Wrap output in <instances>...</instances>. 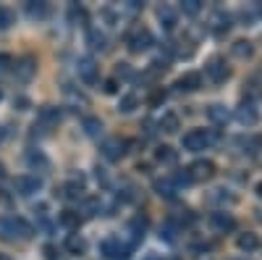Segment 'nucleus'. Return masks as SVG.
<instances>
[{
    "label": "nucleus",
    "mask_w": 262,
    "mask_h": 260,
    "mask_svg": "<svg viewBox=\"0 0 262 260\" xmlns=\"http://www.w3.org/2000/svg\"><path fill=\"white\" fill-rule=\"evenodd\" d=\"M210 224H212L217 231H233V229H236V218H233L231 213H226V210L212 213V215H210Z\"/></svg>",
    "instance_id": "12"
},
{
    "label": "nucleus",
    "mask_w": 262,
    "mask_h": 260,
    "mask_svg": "<svg viewBox=\"0 0 262 260\" xmlns=\"http://www.w3.org/2000/svg\"><path fill=\"white\" fill-rule=\"evenodd\" d=\"M152 42H155V37H152L149 29H137L128 37V50L131 53H144L147 48H152Z\"/></svg>",
    "instance_id": "7"
},
{
    "label": "nucleus",
    "mask_w": 262,
    "mask_h": 260,
    "mask_svg": "<svg viewBox=\"0 0 262 260\" xmlns=\"http://www.w3.org/2000/svg\"><path fill=\"white\" fill-rule=\"evenodd\" d=\"M16 66V76L21 79V82H29L32 76H34V71H37V63H34V58H21L18 63H13Z\"/></svg>",
    "instance_id": "14"
},
{
    "label": "nucleus",
    "mask_w": 262,
    "mask_h": 260,
    "mask_svg": "<svg viewBox=\"0 0 262 260\" xmlns=\"http://www.w3.org/2000/svg\"><path fill=\"white\" fill-rule=\"evenodd\" d=\"M27 13L32 18H45L48 16V3H42V0H32V3H27Z\"/></svg>",
    "instance_id": "27"
},
{
    "label": "nucleus",
    "mask_w": 262,
    "mask_h": 260,
    "mask_svg": "<svg viewBox=\"0 0 262 260\" xmlns=\"http://www.w3.org/2000/svg\"><path fill=\"white\" fill-rule=\"evenodd\" d=\"M86 18H90V13H86L84 6H79V3H71L69 6V21H71V24L86 27Z\"/></svg>",
    "instance_id": "19"
},
{
    "label": "nucleus",
    "mask_w": 262,
    "mask_h": 260,
    "mask_svg": "<svg viewBox=\"0 0 262 260\" xmlns=\"http://www.w3.org/2000/svg\"><path fill=\"white\" fill-rule=\"evenodd\" d=\"M158 18H160V27L163 29H176V24H179V18H176V11H173L170 6H160L158 8Z\"/></svg>",
    "instance_id": "15"
},
{
    "label": "nucleus",
    "mask_w": 262,
    "mask_h": 260,
    "mask_svg": "<svg viewBox=\"0 0 262 260\" xmlns=\"http://www.w3.org/2000/svg\"><path fill=\"white\" fill-rule=\"evenodd\" d=\"M11 24H13V11L0 6V29H11Z\"/></svg>",
    "instance_id": "32"
},
{
    "label": "nucleus",
    "mask_w": 262,
    "mask_h": 260,
    "mask_svg": "<svg viewBox=\"0 0 262 260\" xmlns=\"http://www.w3.org/2000/svg\"><path fill=\"white\" fill-rule=\"evenodd\" d=\"M181 11H184L186 16H196V13L202 11V3H200V0H184V3H181Z\"/></svg>",
    "instance_id": "31"
},
{
    "label": "nucleus",
    "mask_w": 262,
    "mask_h": 260,
    "mask_svg": "<svg viewBox=\"0 0 262 260\" xmlns=\"http://www.w3.org/2000/svg\"><path fill=\"white\" fill-rule=\"evenodd\" d=\"M144 229H147V218H144V215H137V218L131 221V234H134V239H142Z\"/></svg>",
    "instance_id": "30"
},
{
    "label": "nucleus",
    "mask_w": 262,
    "mask_h": 260,
    "mask_svg": "<svg viewBox=\"0 0 262 260\" xmlns=\"http://www.w3.org/2000/svg\"><path fill=\"white\" fill-rule=\"evenodd\" d=\"M39 187H42V182L37 179V176H16L13 179V189L18 192V194H24V197H29V194H34V192H39Z\"/></svg>",
    "instance_id": "10"
},
{
    "label": "nucleus",
    "mask_w": 262,
    "mask_h": 260,
    "mask_svg": "<svg viewBox=\"0 0 262 260\" xmlns=\"http://www.w3.org/2000/svg\"><path fill=\"white\" fill-rule=\"evenodd\" d=\"M155 189H158L160 197H165V200H173V197H176V192H179L173 179H158V182H155Z\"/></svg>",
    "instance_id": "20"
},
{
    "label": "nucleus",
    "mask_w": 262,
    "mask_h": 260,
    "mask_svg": "<svg viewBox=\"0 0 262 260\" xmlns=\"http://www.w3.org/2000/svg\"><path fill=\"white\" fill-rule=\"evenodd\" d=\"M137 105H139L137 92H128V95H123V97H121V103H118V111H121V113H131Z\"/></svg>",
    "instance_id": "29"
},
{
    "label": "nucleus",
    "mask_w": 262,
    "mask_h": 260,
    "mask_svg": "<svg viewBox=\"0 0 262 260\" xmlns=\"http://www.w3.org/2000/svg\"><path fill=\"white\" fill-rule=\"evenodd\" d=\"M0 139H3V126H0Z\"/></svg>",
    "instance_id": "39"
},
{
    "label": "nucleus",
    "mask_w": 262,
    "mask_h": 260,
    "mask_svg": "<svg viewBox=\"0 0 262 260\" xmlns=\"http://www.w3.org/2000/svg\"><path fill=\"white\" fill-rule=\"evenodd\" d=\"M13 66V58L8 53H0V71H8Z\"/></svg>",
    "instance_id": "36"
},
{
    "label": "nucleus",
    "mask_w": 262,
    "mask_h": 260,
    "mask_svg": "<svg viewBox=\"0 0 262 260\" xmlns=\"http://www.w3.org/2000/svg\"><path fill=\"white\" fill-rule=\"evenodd\" d=\"M210 29L221 37V34H226L228 29H231V16L228 13H215L212 18H210Z\"/></svg>",
    "instance_id": "17"
},
{
    "label": "nucleus",
    "mask_w": 262,
    "mask_h": 260,
    "mask_svg": "<svg viewBox=\"0 0 262 260\" xmlns=\"http://www.w3.org/2000/svg\"><path fill=\"white\" fill-rule=\"evenodd\" d=\"M100 252L107 257V260H128L131 255V245L121 242V239H105L100 245Z\"/></svg>",
    "instance_id": "4"
},
{
    "label": "nucleus",
    "mask_w": 262,
    "mask_h": 260,
    "mask_svg": "<svg viewBox=\"0 0 262 260\" xmlns=\"http://www.w3.org/2000/svg\"><path fill=\"white\" fill-rule=\"evenodd\" d=\"M0 260H8V257H6V255H0Z\"/></svg>",
    "instance_id": "40"
},
{
    "label": "nucleus",
    "mask_w": 262,
    "mask_h": 260,
    "mask_svg": "<svg viewBox=\"0 0 262 260\" xmlns=\"http://www.w3.org/2000/svg\"><path fill=\"white\" fill-rule=\"evenodd\" d=\"M32 234L34 229L24 221V218H6V221H0V236L8 242H24V239H32Z\"/></svg>",
    "instance_id": "1"
},
{
    "label": "nucleus",
    "mask_w": 262,
    "mask_h": 260,
    "mask_svg": "<svg viewBox=\"0 0 262 260\" xmlns=\"http://www.w3.org/2000/svg\"><path fill=\"white\" fill-rule=\"evenodd\" d=\"M45 260H60V252H58V247H53V245H45Z\"/></svg>",
    "instance_id": "35"
},
{
    "label": "nucleus",
    "mask_w": 262,
    "mask_h": 260,
    "mask_svg": "<svg viewBox=\"0 0 262 260\" xmlns=\"http://www.w3.org/2000/svg\"><path fill=\"white\" fill-rule=\"evenodd\" d=\"M66 250H69L71 255H84V252H86L84 236H79V234H69V239H66Z\"/></svg>",
    "instance_id": "22"
},
{
    "label": "nucleus",
    "mask_w": 262,
    "mask_h": 260,
    "mask_svg": "<svg viewBox=\"0 0 262 260\" xmlns=\"http://www.w3.org/2000/svg\"><path fill=\"white\" fill-rule=\"evenodd\" d=\"M215 139H217V134L207 132V129H191L189 134H184L181 145H184V150H189V153H200V150H205Z\"/></svg>",
    "instance_id": "2"
},
{
    "label": "nucleus",
    "mask_w": 262,
    "mask_h": 260,
    "mask_svg": "<svg viewBox=\"0 0 262 260\" xmlns=\"http://www.w3.org/2000/svg\"><path fill=\"white\" fill-rule=\"evenodd\" d=\"M102 90H105L107 95H116V92H118V82H116V79H107V82L102 84Z\"/></svg>",
    "instance_id": "37"
},
{
    "label": "nucleus",
    "mask_w": 262,
    "mask_h": 260,
    "mask_svg": "<svg viewBox=\"0 0 262 260\" xmlns=\"http://www.w3.org/2000/svg\"><path fill=\"white\" fill-rule=\"evenodd\" d=\"M63 194H66V197H71V200H79L81 197V182L79 184H69L63 189Z\"/></svg>",
    "instance_id": "34"
},
{
    "label": "nucleus",
    "mask_w": 262,
    "mask_h": 260,
    "mask_svg": "<svg viewBox=\"0 0 262 260\" xmlns=\"http://www.w3.org/2000/svg\"><path fill=\"white\" fill-rule=\"evenodd\" d=\"M86 42H90L95 50H107V37H105L102 32H97V29L86 32Z\"/></svg>",
    "instance_id": "24"
},
{
    "label": "nucleus",
    "mask_w": 262,
    "mask_h": 260,
    "mask_svg": "<svg viewBox=\"0 0 262 260\" xmlns=\"http://www.w3.org/2000/svg\"><path fill=\"white\" fill-rule=\"evenodd\" d=\"M155 158H158L160 163H168V166H173V163L179 161V155H176V150H173V147H168V145L158 147V153H155Z\"/></svg>",
    "instance_id": "25"
},
{
    "label": "nucleus",
    "mask_w": 262,
    "mask_h": 260,
    "mask_svg": "<svg viewBox=\"0 0 262 260\" xmlns=\"http://www.w3.org/2000/svg\"><path fill=\"white\" fill-rule=\"evenodd\" d=\"M58 121H60V108H55V105H42L39 108V124L55 126Z\"/></svg>",
    "instance_id": "16"
},
{
    "label": "nucleus",
    "mask_w": 262,
    "mask_h": 260,
    "mask_svg": "<svg viewBox=\"0 0 262 260\" xmlns=\"http://www.w3.org/2000/svg\"><path fill=\"white\" fill-rule=\"evenodd\" d=\"M244 260H249V257H244Z\"/></svg>",
    "instance_id": "43"
},
{
    "label": "nucleus",
    "mask_w": 262,
    "mask_h": 260,
    "mask_svg": "<svg viewBox=\"0 0 262 260\" xmlns=\"http://www.w3.org/2000/svg\"><path fill=\"white\" fill-rule=\"evenodd\" d=\"M126 147H128L126 139H121V137H107V139L100 145V153H102V158H107V161H121V158L126 155Z\"/></svg>",
    "instance_id": "5"
},
{
    "label": "nucleus",
    "mask_w": 262,
    "mask_h": 260,
    "mask_svg": "<svg viewBox=\"0 0 262 260\" xmlns=\"http://www.w3.org/2000/svg\"><path fill=\"white\" fill-rule=\"evenodd\" d=\"M84 132L90 134V137H100L102 134V121L95 118V116H86L84 118Z\"/></svg>",
    "instance_id": "28"
},
{
    "label": "nucleus",
    "mask_w": 262,
    "mask_h": 260,
    "mask_svg": "<svg viewBox=\"0 0 262 260\" xmlns=\"http://www.w3.org/2000/svg\"><path fill=\"white\" fill-rule=\"evenodd\" d=\"M58 221H60L63 226H69V229H79L81 215H79V213H74V210H63V213L58 215Z\"/></svg>",
    "instance_id": "26"
},
{
    "label": "nucleus",
    "mask_w": 262,
    "mask_h": 260,
    "mask_svg": "<svg viewBox=\"0 0 262 260\" xmlns=\"http://www.w3.org/2000/svg\"><path fill=\"white\" fill-rule=\"evenodd\" d=\"M76 71H79V79L81 82H86V84H95L97 82V63L90 58V55H84V58H79V63H76Z\"/></svg>",
    "instance_id": "8"
},
{
    "label": "nucleus",
    "mask_w": 262,
    "mask_h": 260,
    "mask_svg": "<svg viewBox=\"0 0 262 260\" xmlns=\"http://www.w3.org/2000/svg\"><path fill=\"white\" fill-rule=\"evenodd\" d=\"M207 118H210L212 124H226V121L231 118V113H228L226 105H210V108H207Z\"/></svg>",
    "instance_id": "21"
},
{
    "label": "nucleus",
    "mask_w": 262,
    "mask_h": 260,
    "mask_svg": "<svg viewBox=\"0 0 262 260\" xmlns=\"http://www.w3.org/2000/svg\"><path fill=\"white\" fill-rule=\"evenodd\" d=\"M160 103H165V90H155V95L149 97V105H160Z\"/></svg>",
    "instance_id": "38"
},
{
    "label": "nucleus",
    "mask_w": 262,
    "mask_h": 260,
    "mask_svg": "<svg viewBox=\"0 0 262 260\" xmlns=\"http://www.w3.org/2000/svg\"><path fill=\"white\" fill-rule=\"evenodd\" d=\"M236 118L242 121V124H247V126H252V124H257V118H259V113H257V105H254V100L252 97H247V100H242V105L236 108Z\"/></svg>",
    "instance_id": "9"
},
{
    "label": "nucleus",
    "mask_w": 262,
    "mask_h": 260,
    "mask_svg": "<svg viewBox=\"0 0 262 260\" xmlns=\"http://www.w3.org/2000/svg\"><path fill=\"white\" fill-rule=\"evenodd\" d=\"M236 245H238V250H242V252L252 255V252H257V250L262 247V239H259L254 231H244V234L236 236Z\"/></svg>",
    "instance_id": "11"
},
{
    "label": "nucleus",
    "mask_w": 262,
    "mask_h": 260,
    "mask_svg": "<svg viewBox=\"0 0 262 260\" xmlns=\"http://www.w3.org/2000/svg\"><path fill=\"white\" fill-rule=\"evenodd\" d=\"M205 71H207V79L212 82V84H223L228 76H231V69H228V63H226V58H221V55H215V58H210V63L205 66Z\"/></svg>",
    "instance_id": "3"
},
{
    "label": "nucleus",
    "mask_w": 262,
    "mask_h": 260,
    "mask_svg": "<svg viewBox=\"0 0 262 260\" xmlns=\"http://www.w3.org/2000/svg\"><path fill=\"white\" fill-rule=\"evenodd\" d=\"M200 87H202V74H196V71H189L176 82L179 92H194V90H200Z\"/></svg>",
    "instance_id": "13"
},
{
    "label": "nucleus",
    "mask_w": 262,
    "mask_h": 260,
    "mask_svg": "<svg viewBox=\"0 0 262 260\" xmlns=\"http://www.w3.org/2000/svg\"><path fill=\"white\" fill-rule=\"evenodd\" d=\"M0 176H3V166H0Z\"/></svg>",
    "instance_id": "41"
},
{
    "label": "nucleus",
    "mask_w": 262,
    "mask_h": 260,
    "mask_svg": "<svg viewBox=\"0 0 262 260\" xmlns=\"http://www.w3.org/2000/svg\"><path fill=\"white\" fill-rule=\"evenodd\" d=\"M27 161H29V166H42V168H48V158L42 155V153H34V150L27 155Z\"/></svg>",
    "instance_id": "33"
},
{
    "label": "nucleus",
    "mask_w": 262,
    "mask_h": 260,
    "mask_svg": "<svg viewBox=\"0 0 262 260\" xmlns=\"http://www.w3.org/2000/svg\"><path fill=\"white\" fill-rule=\"evenodd\" d=\"M186 173H189L191 182H207V179L215 176V163L212 161H194L186 168Z\"/></svg>",
    "instance_id": "6"
},
{
    "label": "nucleus",
    "mask_w": 262,
    "mask_h": 260,
    "mask_svg": "<svg viewBox=\"0 0 262 260\" xmlns=\"http://www.w3.org/2000/svg\"><path fill=\"white\" fill-rule=\"evenodd\" d=\"M231 50H233L236 58H242V61L252 58V53H254V48H252V42H249V39H236L233 45H231Z\"/></svg>",
    "instance_id": "23"
},
{
    "label": "nucleus",
    "mask_w": 262,
    "mask_h": 260,
    "mask_svg": "<svg viewBox=\"0 0 262 260\" xmlns=\"http://www.w3.org/2000/svg\"><path fill=\"white\" fill-rule=\"evenodd\" d=\"M158 129L160 132H165V134H173V132H179V116L176 113H163L160 116V121H158Z\"/></svg>",
    "instance_id": "18"
},
{
    "label": "nucleus",
    "mask_w": 262,
    "mask_h": 260,
    "mask_svg": "<svg viewBox=\"0 0 262 260\" xmlns=\"http://www.w3.org/2000/svg\"><path fill=\"white\" fill-rule=\"evenodd\" d=\"M0 97H3V90H0Z\"/></svg>",
    "instance_id": "42"
}]
</instances>
